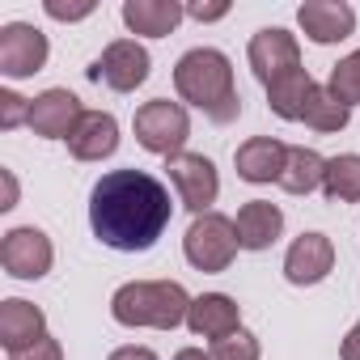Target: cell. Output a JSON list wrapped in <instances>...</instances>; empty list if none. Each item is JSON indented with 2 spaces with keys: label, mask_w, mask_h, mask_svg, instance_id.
<instances>
[{
  "label": "cell",
  "mask_w": 360,
  "mask_h": 360,
  "mask_svg": "<svg viewBox=\"0 0 360 360\" xmlns=\"http://www.w3.org/2000/svg\"><path fill=\"white\" fill-rule=\"evenodd\" d=\"M322 178H326V157H318L314 148L297 144L288 148V161H284V174H280V187L288 195H309L322 187Z\"/></svg>",
  "instance_id": "cell-21"
},
{
  "label": "cell",
  "mask_w": 360,
  "mask_h": 360,
  "mask_svg": "<svg viewBox=\"0 0 360 360\" xmlns=\"http://www.w3.org/2000/svg\"><path fill=\"white\" fill-rule=\"evenodd\" d=\"M47 56H51V43H47V34L39 26H30V22L0 26V72H5L9 81L43 72Z\"/></svg>",
  "instance_id": "cell-8"
},
{
  "label": "cell",
  "mask_w": 360,
  "mask_h": 360,
  "mask_svg": "<svg viewBox=\"0 0 360 360\" xmlns=\"http://www.w3.org/2000/svg\"><path fill=\"white\" fill-rule=\"evenodd\" d=\"M309 94H314V77L305 68H292V72H284V77H276L267 85V106L280 119L301 123L305 119V106H309Z\"/></svg>",
  "instance_id": "cell-20"
},
{
  "label": "cell",
  "mask_w": 360,
  "mask_h": 360,
  "mask_svg": "<svg viewBox=\"0 0 360 360\" xmlns=\"http://www.w3.org/2000/svg\"><path fill=\"white\" fill-rule=\"evenodd\" d=\"M26 119H30V102H26L22 94H13V89H0V127L13 131V127H22Z\"/></svg>",
  "instance_id": "cell-26"
},
{
  "label": "cell",
  "mask_w": 360,
  "mask_h": 360,
  "mask_svg": "<svg viewBox=\"0 0 360 360\" xmlns=\"http://www.w3.org/2000/svg\"><path fill=\"white\" fill-rule=\"evenodd\" d=\"M47 335V314L22 297H9L0 301V343H5V352H26L34 347L39 339Z\"/></svg>",
  "instance_id": "cell-15"
},
{
  "label": "cell",
  "mask_w": 360,
  "mask_h": 360,
  "mask_svg": "<svg viewBox=\"0 0 360 360\" xmlns=\"http://www.w3.org/2000/svg\"><path fill=\"white\" fill-rule=\"evenodd\" d=\"M191 301L187 288L178 280H131L123 288H115L110 297V318L119 326H153V330H174L183 326L187 314H191Z\"/></svg>",
  "instance_id": "cell-3"
},
{
  "label": "cell",
  "mask_w": 360,
  "mask_h": 360,
  "mask_svg": "<svg viewBox=\"0 0 360 360\" xmlns=\"http://www.w3.org/2000/svg\"><path fill=\"white\" fill-rule=\"evenodd\" d=\"M335 271V242L326 233H301L284 255V280L297 288L322 284Z\"/></svg>",
  "instance_id": "cell-12"
},
{
  "label": "cell",
  "mask_w": 360,
  "mask_h": 360,
  "mask_svg": "<svg viewBox=\"0 0 360 360\" xmlns=\"http://www.w3.org/2000/svg\"><path fill=\"white\" fill-rule=\"evenodd\" d=\"M169 217H174L169 191L144 169H110L89 191L94 238L123 255L153 250L157 238L169 229Z\"/></svg>",
  "instance_id": "cell-1"
},
{
  "label": "cell",
  "mask_w": 360,
  "mask_h": 360,
  "mask_svg": "<svg viewBox=\"0 0 360 360\" xmlns=\"http://www.w3.org/2000/svg\"><path fill=\"white\" fill-rule=\"evenodd\" d=\"M174 360H212V352H204V347H183V352H174Z\"/></svg>",
  "instance_id": "cell-33"
},
{
  "label": "cell",
  "mask_w": 360,
  "mask_h": 360,
  "mask_svg": "<svg viewBox=\"0 0 360 360\" xmlns=\"http://www.w3.org/2000/svg\"><path fill=\"white\" fill-rule=\"evenodd\" d=\"M131 127H136L140 148H148V153H157V157L169 161V157L183 153V144H187V136H191V115H187L183 102L153 98V102H144V106L136 110Z\"/></svg>",
  "instance_id": "cell-4"
},
{
  "label": "cell",
  "mask_w": 360,
  "mask_h": 360,
  "mask_svg": "<svg viewBox=\"0 0 360 360\" xmlns=\"http://www.w3.org/2000/svg\"><path fill=\"white\" fill-rule=\"evenodd\" d=\"M81 119H85V110H81V98L77 94H68V89H43L30 102L26 127L34 136H43V140H68Z\"/></svg>",
  "instance_id": "cell-11"
},
{
  "label": "cell",
  "mask_w": 360,
  "mask_h": 360,
  "mask_svg": "<svg viewBox=\"0 0 360 360\" xmlns=\"http://www.w3.org/2000/svg\"><path fill=\"white\" fill-rule=\"evenodd\" d=\"M246 60H250V72H255L263 85H271L276 77L301 68V43H297V34H288L284 26H267V30H259V34L250 39Z\"/></svg>",
  "instance_id": "cell-10"
},
{
  "label": "cell",
  "mask_w": 360,
  "mask_h": 360,
  "mask_svg": "<svg viewBox=\"0 0 360 360\" xmlns=\"http://www.w3.org/2000/svg\"><path fill=\"white\" fill-rule=\"evenodd\" d=\"M322 195L330 204H360V153H339L326 161Z\"/></svg>",
  "instance_id": "cell-22"
},
{
  "label": "cell",
  "mask_w": 360,
  "mask_h": 360,
  "mask_svg": "<svg viewBox=\"0 0 360 360\" xmlns=\"http://www.w3.org/2000/svg\"><path fill=\"white\" fill-rule=\"evenodd\" d=\"M165 174H169V183H174V191H178V200H183L187 212H195V217L212 212V204L221 195V174H217V165L204 153H178V157H169Z\"/></svg>",
  "instance_id": "cell-6"
},
{
  "label": "cell",
  "mask_w": 360,
  "mask_h": 360,
  "mask_svg": "<svg viewBox=\"0 0 360 360\" xmlns=\"http://www.w3.org/2000/svg\"><path fill=\"white\" fill-rule=\"evenodd\" d=\"M47 18H56V22H85L98 5H94V0H81V5H60V0H47Z\"/></svg>",
  "instance_id": "cell-27"
},
{
  "label": "cell",
  "mask_w": 360,
  "mask_h": 360,
  "mask_svg": "<svg viewBox=\"0 0 360 360\" xmlns=\"http://www.w3.org/2000/svg\"><path fill=\"white\" fill-rule=\"evenodd\" d=\"M347 119H352V106L347 102H339L326 85H314V94H309V106H305V127H314V131H343L347 127Z\"/></svg>",
  "instance_id": "cell-23"
},
{
  "label": "cell",
  "mask_w": 360,
  "mask_h": 360,
  "mask_svg": "<svg viewBox=\"0 0 360 360\" xmlns=\"http://www.w3.org/2000/svg\"><path fill=\"white\" fill-rule=\"evenodd\" d=\"M326 89H330L339 102H347V106H360V51H352L347 60H339V64L330 68V81H326Z\"/></svg>",
  "instance_id": "cell-24"
},
{
  "label": "cell",
  "mask_w": 360,
  "mask_h": 360,
  "mask_svg": "<svg viewBox=\"0 0 360 360\" xmlns=\"http://www.w3.org/2000/svg\"><path fill=\"white\" fill-rule=\"evenodd\" d=\"M284 161H288V144L276 140V136H250L238 153H233V165H238V178L242 183H280L284 174Z\"/></svg>",
  "instance_id": "cell-14"
},
{
  "label": "cell",
  "mask_w": 360,
  "mask_h": 360,
  "mask_svg": "<svg viewBox=\"0 0 360 360\" xmlns=\"http://www.w3.org/2000/svg\"><path fill=\"white\" fill-rule=\"evenodd\" d=\"M259 356H263V347H259V335H250L246 326L212 343V360H259Z\"/></svg>",
  "instance_id": "cell-25"
},
{
  "label": "cell",
  "mask_w": 360,
  "mask_h": 360,
  "mask_svg": "<svg viewBox=\"0 0 360 360\" xmlns=\"http://www.w3.org/2000/svg\"><path fill=\"white\" fill-rule=\"evenodd\" d=\"M0 263H5V271L13 280H43L56 263V246L43 229L34 225H18L5 233V242H0Z\"/></svg>",
  "instance_id": "cell-9"
},
{
  "label": "cell",
  "mask_w": 360,
  "mask_h": 360,
  "mask_svg": "<svg viewBox=\"0 0 360 360\" xmlns=\"http://www.w3.org/2000/svg\"><path fill=\"white\" fill-rule=\"evenodd\" d=\"M110 360H161L153 347H140V343H127V347H115Z\"/></svg>",
  "instance_id": "cell-29"
},
{
  "label": "cell",
  "mask_w": 360,
  "mask_h": 360,
  "mask_svg": "<svg viewBox=\"0 0 360 360\" xmlns=\"http://www.w3.org/2000/svg\"><path fill=\"white\" fill-rule=\"evenodd\" d=\"M238 250H242V246H238V229H233V221L221 217V212L195 217L191 229H187V238H183L187 263H191L195 271H208V276L229 271V263H233Z\"/></svg>",
  "instance_id": "cell-5"
},
{
  "label": "cell",
  "mask_w": 360,
  "mask_h": 360,
  "mask_svg": "<svg viewBox=\"0 0 360 360\" xmlns=\"http://www.w3.org/2000/svg\"><path fill=\"white\" fill-rule=\"evenodd\" d=\"M115 148H119V119L106 110H85V119L68 136V153L77 161H106Z\"/></svg>",
  "instance_id": "cell-17"
},
{
  "label": "cell",
  "mask_w": 360,
  "mask_h": 360,
  "mask_svg": "<svg viewBox=\"0 0 360 360\" xmlns=\"http://www.w3.org/2000/svg\"><path fill=\"white\" fill-rule=\"evenodd\" d=\"M148 68H153V60H148V51L136 39H115L89 64V81H102L115 94H131V89H140L148 81Z\"/></svg>",
  "instance_id": "cell-7"
},
{
  "label": "cell",
  "mask_w": 360,
  "mask_h": 360,
  "mask_svg": "<svg viewBox=\"0 0 360 360\" xmlns=\"http://www.w3.org/2000/svg\"><path fill=\"white\" fill-rule=\"evenodd\" d=\"M339 356L343 360H360V322L343 335V343H339Z\"/></svg>",
  "instance_id": "cell-31"
},
{
  "label": "cell",
  "mask_w": 360,
  "mask_h": 360,
  "mask_svg": "<svg viewBox=\"0 0 360 360\" xmlns=\"http://www.w3.org/2000/svg\"><path fill=\"white\" fill-rule=\"evenodd\" d=\"M229 13V5H191L187 9V18H195V22H221Z\"/></svg>",
  "instance_id": "cell-30"
},
{
  "label": "cell",
  "mask_w": 360,
  "mask_h": 360,
  "mask_svg": "<svg viewBox=\"0 0 360 360\" xmlns=\"http://www.w3.org/2000/svg\"><path fill=\"white\" fill-rule=\"evenodd\" d=\"M174 89L187 106L204 110L212 123H233L242 115V94L233 85V64L217 47H191L174 64Z\"/></svg>",
  "instance_id": "cell-2"
},
{
  "label": "cell",
  "mask_w": 360,
  "mask_h": 360,
  "mask_svg": "<svg viewBox=\"0 0 360 360\" xmlns=\"http://www.w3.org/2000/svg\"><path fill=\"white\" fill-rule=\"evenodd\" d=\"M297 22H301L309 43L330 47V43H343L356 30V9L343 5V0H305L297 9Z\"/></svg>",
  "instance_id": "cell-13"
},
{
  "label": "cell",
  "mask_w": 360,
  "mask_h": 360,
  "mask_svg": "<svg viewBox=\"0 0 360 360\" xmlns=\"http://www.w3.org/2000/svg\"><path fill=\"white\" fill-rule=\"evenodd\" d=\"M187 326H191V335H200V339H225V335H233V330H242V305L233 301V297H225V292H204V297H195L191 301V314H187Z\"/></svg>",
  "instance_id": "cell-16"
},
{
  "label": "cell",
  "mask_w": 360,
  "mask_h": 360,
  "mask_svg": "<svg viewBox=\"0 0 360 360\" xmlns=\"http://www.w3.org/2000/svg\"><path fill=\"white\" fill-rule=\"evenodd\" d=\"M0 178H5V204H0V208L9 212V208H18V178L9 169H0Z\"/></svg>",
  "instance_id": "cell-32"
},
{
  "label": "cell",
  "mask_w": 360,
  "mask_h": 360,
  "mask_svg": "<svg viewBox=\"0 0 360 360\" xmlns=\"http://www.w3.org/2000/svg\"><path fill=\"white\" fill-rule=\"evenodd\" d=\"M187 9L178 0H123V26L144 39H165L178 30Z\"/></svg>",
  "instance_id": "cell-19"
},
{
  "label": "cell",
  "mask_w": 360,
  "mask_h": 360,
  "mask_svg": "<svg viewBox=\"0 0 360 360\" xmlns=\"http://www.w3.org/2000/svg\"><path fill=\"white\" fill-rule=\"evenodd\" d=\"M233 229H238V246L242 250H267L284 233V212L276 204H267V200H250V204L238 208Z\"/></svg>",
  "instance_id": "cell-18"
},
{
  "label": "cell",
  "mask_w": 360,
  "mask_h": 360,
  "mask_svg": "<svg viewBox=\"0 0 360 360\" xmlns=\"http://www.w3.org/2000/svg\"><path fill=\"white\" fill-rule=\"evenodd\" d=\"M9 360H64V347H60V339L43 335L34 347H26V352H13Z\"/></svg>",
  "instance_id": "cell-28"
}]
</instances>
